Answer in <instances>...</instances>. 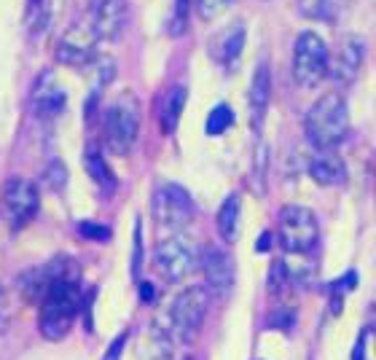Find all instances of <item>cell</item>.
Instances as JSON below:
<instances>
[{"instance_id":"obj_1","label":"cell","mask_w":376,"mask_h":360,"mask_svg":"<svg viewBox=\"0 0 376 360\" xmlns=\"http://www.w3.org/2000/svg\"><path fill=\"white\" fill-rule=\"evenodd\" d=\"M51 277L44 285V304H41V333L46 339L57 342L73 328L81 307V290H78V266L67 258L57 264H48Z\"/></svg>"},{"instance_id":"obj_2","label":"cell","mask_w":376,"mask_h":360,"mask_svg":"<svg viewBox=\"0 0 376 360\" xmlns=\"http://www.w3.org/2000/svg\"><path fill=\"white\" fill-rule=\"evenodd\" d=\"M306 140L317 150H333L342 146V140L349 135V113H346L344 97L339 91H328L309 108L304 119Z\"/></svg>"},{"instance_id":"obj_3","label":"cell","mask_w":376,"mask_h":360,"mask_svg":"<svg viewBox=\"0 0 376 360\" xmlns=\"http://www.w3.org/2000/svg\"><path fill=\"white\" fill-rule=\"evenodd\" d=\"M140 135V105L135 94L124 91L105 113V143L116 156H127Z\"/></svg>"},{"instance_id":"obj_4","label":"cell","mask_w":376,"mask_h":360,"mask_svg":"<svg viewBox=\"0 0 376 360\" xmlns=\"http://www.w3.org/2000/svg\"><path fill=\"white\" fill-rule=\"evenodd\" d=\"M328 62H331V54H328L325 41L312 30L301 32L293 49V78L299 81V86L304 89L317 86L328 75Z\"/></svg>"},{"instance_id":"obj_5","label":"cell","mask_w":376,"mask_h":360,"mask_svg":"<svg viewBox=\"0 0 376 360\" xmlns=\"http://www.w3.org/2000/svg\"><path fill=\"white\" fill-rule=\"evenodd\" d=\"M207 307H210V290L207 288H186L169 307V330L181 342H191L199 333V328L205 326Z\"/></svg>"},{"instance_id":"obj_6","label":"cell","mask_w":376,"mask_h":360,"mask_svg":"<svg viewBox=\"0 0 376 360\" xmlns=\"http://www.w3.org/2000/svg\"><path fill=\"white\" fill-rule=\"evenodd\" d=\"M320 240V224L309 207L287 205L280 212V242L287 253H309Z\"/></svg>"},{"instance_id":"obj_7","label":"cell","mask_w":376,"mask_h":360,"mask_svg":"<svg viewBox=\"0 0 376 360\" xmlns=\"http://www.w3.org/2000/svg\"><path fill=\"white\" fill-rule=\"evenodd\" d=\"M150 207H153L156 224L169 226V229H183L186 224H191L196 215L194 199L178 183H162V186H156L153 199H150Z\"/></svg>"},{"instance_id":"obj_8","label":"cell","mask_w":376,"mask_h":360,"mask_svg":"<svg viewBox=\"0 0 376 360\" xmlns=\"http://www.w3.org/2000/svg\"><path fill=\"white\" fill-rule=\"evenodd\" d=\"M153 264L167 283H181L196 266V250L186 237H167L156 245Z\"/></svg>"},{"instance_id":"obj_9","label":"cell","mask_w":376,"mask_h":360,"mask_svg":"<svg viewBox=\"0 0 376 360\" xmlns=\"http://www.w3.org/2000/svg\"><path fill=\"white\" fill-rule=\"evenodd\" d=\"M129 16H132V8H129V0H97L91 6L89 16H86V27H89L91 38L100 44V41H116L121 32L127 30L129 25Z\"/></svg>"},{"instance_id":"obj_10","label":"cell","mask_w":376,"mask_h":360,"mask_svg":"<svg viewBox=\"0 0 376 360\" xmlns=\"http://www.w3.org/2000/svg\"><path fill=\"white\" fill-rule=\"evenodd\" d=\"M41 207V194L38 186L27 178H14L6 183L3 191V212L11 229H22L35 218V212Z\"/></svg>"},{"instance_id":"obj_11","label":"cell","mask_w":376,"mask_h":360,"mask_svg":"<svg viewBox=\"0 0 376 360\" xmlns=\"http://www.w3.org/2000/svg\"><path fill=\"white\" fill-rule=\"evenodd\" d=\"M199 269L205 274V285L207 290L212 293H218V296H223L231 290L234 285V261H231V255L223 253L221 248H207L205 253H202V261H199Z\"/></svg>"},{"instance_id":"obj_12","label":"cell","mask_w":376,"mask_h":360,"mask_svg":"<svg viewBox=\"0 0 376 360\" xmlns=\"http://www.w3.org/2000/svg\"><path fill=\"white\" fill-rule=\"evenodd\" d=\"M363 60H365V46H363V41L361 38H349L342 46V51L336 54V60L328 62V73H331V78L336 84L349 86V84H355V78L361 73Z\"/></svg>"},{"instance_id":"obj_13","label":"cell","mask_w":376,"mask_h":360,"mask_svg":"<svg viewBox=\"0 0 376 360\" xmlns=\"http://www.w3.org/2000/svg\"><path fill=\"white\" fill-rule=\"evenodd\" d=\"M65 105H67V97L60 84L48 73L41 75V81L35 84V91H32V110L41 119H54L65 110Z\"/></svg>"},{"instance_id":"obj_14","label":"cell","mask_w":376,"mask_h":360,"mask_svg":"<svg viewBox=\"0 0 376 360\" xmlns=\"http://www.w3.org/2000/svg\"><path fill=\"white\" fill-rule=\"evenodd\" d=\"M186 97H188V89L186 86H169L164 91V97L159 100V108H156V116H159V124H162V132L164 135H172L181 124L183 108H186Z\"/></svg>"},{"instance_id":"obj_15","label":"cell","mask_w":376,"mask_h":360,"mask_svg":"<svg viewBox=\"0 0 376 360\" xmlns=\"http://www.w3.org/2000/svg\"><path fill=\"white\" fill-rule=\"evenodd\" d=\"M269 97H271V73H269V65L261 62L256 68V75H253V84H250V108H253L256 132H261L264 116L269 110Z\"/></svg>"},{"instance_id":"obj_16","label":"cell","mask_w":376,"mask_h":360,"mask_svg":"<svg viewBox=\"0 0 376 360\" xmlns=\"http://www.w3.org/2000/svg\"><path fill=\"white\" fill-rule=\"evenodd\" d=\"M242 46H245V25L242 22H231L226 30H221L212 41V57L221 65H231L240 57Z\"/></svg>"},{"instance_id":"obj_17","label":"cell","mask_w":376,"mask_h":360,"mask_svg":"<svg viewBox=\"0 0 376 360\" xmlns=\"http://www.w3.org/2000/svg\"><path fill=\"white\" fill-rule=\"evenodd\" d=\"M309 178L320 186H336L344 180V165L333 150H320L309 162Z\"/></svg>"},{"instance_id":"obj_18","label":"cell","mask_w":376,"mask_h":360,"mask_svg":"<svg viewBox=\"0 0 376 360\" xmlns=\"http://www.w3.org/2000/svg\"><path fill=\"white\" fill-rule=\"evenodd\" d=\"M240 196L231 194L226 196V202L221 205L218 210V231L226 242H234L237 240V226H240Z\"/></svg>"},{"instance_id":"obj_19","label":"cell","mask_w":376,"mask_h":360,"mask_svg":"<svg viewBox=\"0 0 376 360\" xmlns=\"http://www.w3.org/2000/svg\"><path fill=\"white\" fill-rule=\"evenodd\" d=\"M299 11L315 22H336L339 6L336 0H299Z\"/></svg>"},{"instance_id":"obj_20","label":"cell","mask_w":376,"mask_h":360,"mask_svg":"<svg viewBox=\"0 0 376 360\" xmlns=\"http://www.w3.org/2000/svg\"><path fill=\"white\" fill-rule=\"evenodd\" d=\"M86 169H89L91 178L97 180L100 188H105V191H113V188H116V175L110 172V167L105 165V159H103L100 150H89V153H86Z\"/></svg>"},{"instance_id":"obj_21","label":"cell","mask_w":376,"mask_h":360,"mask_svg":"<svg viewBox=\"0 0 376 360\" xmlns=\"http://www.w3.org/2000/svg\"><path fill=\"white\" fill-rule=\"evenodd\" d=\"M231 124H234V110L226 103H221V105L212 108L210 116H207V135H223Z\"/></svg>"},{"instance_id":"obj_22","label":"cell","mask_w":376,"mask_h":360,"mask_svg":"<svg viewBox=\"0 0 376 360\" xmlns=\"http://www.w3.org/2000/svg\"><path fill=\"white\" fill-rule=\"evenodd\" d=\"M44 180L51 191H62L65 183H67V169H65V165H62V162H51V165L46 167Z\"/></svg>"},{"instance_id":"obj_23","label":"cell","mask_w":376,"mask_h":360,"mask_svg":"<svg viewBox=\"0 0 376 360\" xmlns=\"http://www.w3.org/2000/svg\"><path fill=\"white\" fill-rule=\"evenodd\" d=\"M196 3V11L202 19H215V16H221L234 3V0H194Z\"/></svg>"},{"instance_id":"obj_24","label":"cell","mask_w":376,"mask_h":360,"mask_svg":"<svg viewBox=\"0 0 376 360\" xmlns=\"http://www.w3.org/2000/svg\"><path fill=\"white\" fill-rule=\"evenodd\" d=\"M194 0H175V14H172V32L181 35L186 30V19H188V8Z\"/></svg>"},{"instance_id":"obj_25","label":"cell","mask_w":376,"mask_h":360,"mask_svg":"<svg viewBox=\"0 0 376 360\" xmlns=\"http://www.w3.org/2000/svg\"><path fill=\"white\" fill-rule=\"evenodd\" d=\"M140 264H143V226L135 221V250H132V277L137 280L140 274Z\"/></svg>"},{"instance_id":"obj_26","label":"cell","mask_w":376,"mask_h":360,"mask_svg":"<svg viewBox=\"0 0 376 360\" xmlns=\"http://www.w3.org/2000/svg\"><path fill=\"white\" fill-rule=\"evenodd\" d=\"M81 234L86 237V240H100V242H108L110 240V229L108 226H97V224H81Z\"/></svg>"},{"instance_id":"obj_27","label":"cell","mask_w":376,"mask_h":360,"mask_svg":"<svg viewBox=\"0 0 376 360\" xmlns=\"http://www.w3.org/2000/svg\"><path fill=\"white\" fill-rule=\"evenodd\" d=\"M124 342H127V333H121L119 339L110 345V349H108L105 360H119L121 358V349H124Z\"/></svg>"},{"instance_id":"obj_28","label":"cell","mask_w":376,"mask_h":360,"mask_svg":"<svg viewBox=\"0 0 376 360\" xmlns=\"http://www.w3.org/2000/svg\"><path fill=\"white\" fill-rule=\"evenodd\" d=\"M140 290H143V296H145L143 301H148V304H150V301H153V288H150L148 283H143V285H140Z\"/></svg>"},{"instance_id":"obj_29","label":"cell","mask_w":376,"mask_h":360,"mask_svg":"<svg viewBox=\"0 0 376 360\" xmlns=\"http://www.w3.org/2000/svg\"><path fill=\"white\" fill-rule=\"evenodd\" d=\"M271 245V237L269 234H264V237H261V242H258V250H264V248H269Z\"/></svg>"},{"instance_id":"obj_30","label":"cell","mask_w":376,"mask_h":360,"mask_svg":"<svg viewBox=\"0 0 376 360\" xmlns=\"http://www.w3.org/2000/svg\"><path fill=\"white\" fill-rule=\"evenodd\" d=\"M30 3H32V6H38V3H41V0H30Z\"/></svg>"},{"instance_id":"obj_31","label":"cell","mask_w":376,"mask_h":360,"mask_svg":"<svg viewBox=\"0 0 376 360\" xmlns=\"http://www.w3.org/2000/svg\"><path fill=\"white\" fill-rule=\"evenodd\" d=\"M186 360H191V358H186Z\"/></svg>"}]
</instances>
